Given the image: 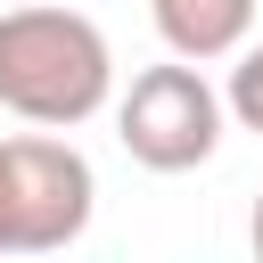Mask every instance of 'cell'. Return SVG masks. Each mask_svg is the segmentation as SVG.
<instances>
[{
    "label": "cell",
    "mask_w": 263,
    "mask_h": 263,
    "mask_svg": "<svg viewBox=\"0 0 263 263\" xmlns=\"http://www.w3.org/2000/svg\"><path fill=\"white\" fill-rule=\"evenodd\" d=\"M156 8V33L173 58L189 66H214V58H238V41L255 33V0H148Z\"/></svg>",
    "instance_id": "277c9868"
},
{
    "label": "cell",
    "mask_w": 263,
    "mask_h": 263,
    "mask_svg": "<svg viewBox=\"0 0 263 263\" xmlns=\"http://www.w3.org/2000/svg\"><path fill=\"white\" fill-rule=\"evenodd\" d=\"M115 99V49L82 8H0V107L74 132Z\"/></svg>",
    "instance_id": "6da1fadb"
},
{
    "label": "cell",
    "mask_w": 263,
    "mask_h": 263,
    "mask_svg": "<svg viewBox=\"0 0 263 263\" xmlns=\"http://www.w3.org/2000/svg\"><path fill=\"white\" fill-rule=\"evenodd\" d=\"M247 238H255V255H263V197H255V214H247Z\"/></svg>",
    "instance_id": "8992f818"
},
{
    "label": "cell",
    "mask_w": 263,
    "mask_h": 263,
    "mask_svg": "<svg viewBox=\"0 0 263 263\" xmlns=\"http://www.w3.org/2000/svg\"><path fill=\"white\" fill-rule=\"evenodd\" d=\"M99 173L58 132H8L0 140V255H58L90 230Z\"/></svg>",
    "instance_id": "7a4b0ae2"
},
{
    "label": "cell",
    "mask_w": 263,
    "mask_h": 263,
    "mask_svg": "<svg viewBox=\"0 0 263 263\" xmlns=\"http://www.w3.org/2000/svg\"><path fill=\"white\" fill-rule=\"evenodd\" d=\"M222 123H230V107H222V90L205 82V66H189V58L140 66L132 90L115 99V140H123V156L148 164V173H197V164L222 148Z\"/></svg>",
    "instance_id": "3957f363"
},
{
    "label": "cell",
    "mask_w": 263,
    "mask_h": 263,
    "mask_svg": "<svg viewBox=\"0 0 263 263\" xmlns=\"http://www.w3.org/2000/svg\"><path fill=\"white\" fill-rule=\"evenodd\" d=\"M222 107H230L238 132L263 140V41H255V33L238 41V66H230V82H222Z\"/></svg>",
    "instance_id": "5b68a950"
}]
</instances>
